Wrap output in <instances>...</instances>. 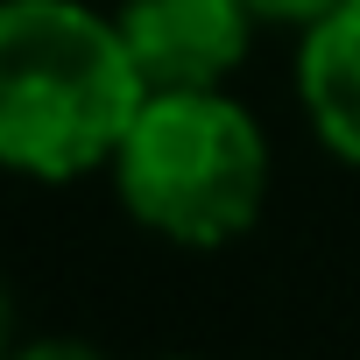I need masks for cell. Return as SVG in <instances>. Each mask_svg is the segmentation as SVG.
<instances>
[{"mask_svg": "<svg viewBox=\"0 0 360 360\" xmlns=\"http://www.w3.org/2000/svg\"><path fill=\"white\" fill-rule=\"evenodd\" d=\"M332 8V0H248V15L262 22V29H304V22H318Z\"/></svg>", "mask_w": 360, "mask_h": 360, "instance_id": "obj_5", "label": "cell"}, {"mask_svg": "<svg viewBox=\"0 0 360 360\" xmlns=\"http://www.w3.org/2000/svg\"><path fill=\"white\" fill-rule=\"evenodd\" d=\"M141 92L113 15L85 0H0V169L36 184L106 169Z\"/></svg>", "mask_w": 360, "mask_h": 360, "instance_id": "obj_1", "label": "cell"}, {"mask_svg": "<svg viewBox=\"0 0 360 360\" xmlns=\"http://www.w3.org/2000/svg\"><path fill=\"white\" fill-rule=\"evenodd\" d=\"M0 346H8V297H0Z\"/></svg>", "mask_w": 360, "mask_h": 360, "instance_id": "obj_6", "label": "cell"}, {"mask_svg": "<svg viewBox=\"0 0 360 360\" xmlns=\"http://www.w3.org/2000/svg\"><path fill=\"white\" fill-rule=\"evenodd\" d=\"M113 29L141 85L176 92V85H226L248 64V43L262 22L248 15V0H127Z\"/></svg>", "mask_w": 360, "mask_h": 360, "instance_id": "obj_3", "label": "cell"}, {"mask_svg": "<svg viewBox=\"0 0 360 360\" xmlns=\"http://www.w3.org/2000/svg\"><path fill=\"white\" fill-rule=\"evenodd\" d=\"M297 106L318 148L360 169V0H332L297 29Z\"/></svg>", "mask_w": 360, "mask_h": 360, "instance_id": "obj_4", "label": "cell"}, {"mask_svg": "<svg viewBox=\"0 0 360 360\" xmlns=\"http://www.w3.org/2000/svg\"><path fill=\"white\" fill-rule=\"evenodd\" d=\"M106 169L134 226L198 255L255 233L269 205V134L226 85L141 92Z\"/></svg>", "mask_w": 360, "mask_h": 360, "instance_id": "obj_2", "label": "cell"}]
</instances>
